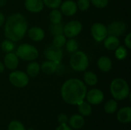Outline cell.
Wrapping results in <instances>:
<instances>
[{
	"label": "cell",
	"mask_w": 131,
	"mask_h": 130,
	"mask_svg": "<svg viewBox=\"0 0 131 130\" xmlns=\"http://www.w3.org/2000/svg\"><path fill=\"white\" fill-rule=\"evenodd\" d=\"M4 32L7 39L14 42L21 41L26 34L28 21L21 13H15L9 15L5 21Z\"/></svg>",
	"instance_id": "cell-2"
},
{
	"label": "cell",
	"mask_w": 131,
	"mask_h": 130,
	"mask_svg": "<svg viewBox=\"0 0 131 130\" xmlns=\"http://www.w3.org/2000/svg\"><path fill=\"white\" fill-rule=\"evenodd\" d=\"M28 130H34V129H28Z\"/></svg>",
	"instance_id": "cell-41"
},
{
	"label": "cell",
	"mask_w": 131,
	"mask_h": 130,
	"mask_svg": "<svg viewBox=\"0 0 131 130\" xmlns=\"http://www.w3.org/2000/svg\"><path fill=\"white\" fill-rule=\"evenodd\" d=\"M41 71V66L36 61L30 62L26 67V74L30 77H36Z\"/></svg>",
	"instance_id": "cell-20"
},
{
	"label": "cell",
	"mask_w": 131,
	"mask_h": 130,
	"mask_svg": "<svg viewBox=\"0 0 131 130\" xmlns=\"http://www.w3.org/2000/svg\"><path fill=\"white\" fill-rule=\"evenodd\" d=\"M76 3L78 5V8L82 11L88 10L90 8V5H91L90 0H78V2Z\"/></svg>",
	"instance_id": "cell-32"
},
{
	"label": "cell",
	"mask_w": 131,
	"mask_h": 130,
	"mask_svg": "<svg viewBox=\"0 0 131 130\" xmlns=\"http://www.w3.org/2000/svg\"><path fill=\"white\" fill-rule=\"evenodd\" d=\"M5 66H4V64H3V63L2 62H1L0 61V74H2L4 70H5Z\"/></svg>",
	"instance_id": "cell-40"
},
{
	"label": "cell",
	"mask_w": 131,
	"mask_h": 130,
	"mask_svg": "<svg viewBox=\"0 0 131 130\" xmlns=\"http://www.w3.org/2000/svg\"><path fill=\"white\" fill-rule=\"evenodd\" d=\"M78 5L74 0H65L60 5V11L65 16H73L78 11Z\"/></svg>",
	"instance_id": "cell-13"
},
{
	"label": "cell",
	"mask_w": 131,
	"mask_h": 130,
	"mask_svg": "<svg viewBox=\"0 0 131 130\" xmlns=\"http://www.w3.org/2000/svg\"><path fill=\"white\" fill-rule=\"evenodd\" d=\"M107 28L108 34L119 38L125 34L127 29V25L122 21H114L110 23L107 26Z\"/></svg>",
	"instance_id": "cell-9"
},
{
	"label": "cell",
	"mask_w": 131,
	"mask_h": 130,
	"mask_svg": "<svg viewBox=\"0 0 131 130\" xmlns=\"http://www.w3.org/2000/svg\"><path fill=\"white\" fill-rule=\"evenodd\" d=\"M1 48L3 51L5 53H9V52H13L15 48V42L9 40V39H5L1 43Z\"/></svg>",
	"instance_id": "cell-28"
},
{
	"label": "cell",
	"mask_w": 131,
	"mask_h": 130,
	"mask_svg": "<svg viewBox=\"0 0 131 130\" xmlns=\"http://www.w3.org/2000/svg\"><path fill=\"white\" fill-rule=\"evenodd\" d=\"M41 66V70L48 75L54 74H58L60 71H63V67L61 64H57L51 61H44Z\"/></svg>",
	"instance_id": "cell-11"
},
{
	"label": "cell",
	"mask_w": 131,
	"mask_h": 130,
	"mask_svg": "<svg viewBox=\"0 0 131 130\" xmlns=\"http://www.w3.org/2000/svg\"><path fill=\"white\" fill-rule=\"evenodd\" d=\"M103 41L104 48L108 51H114L120 45L119 38L114 35L108 34Z\"/></svg>",
	"instance_id": "cell-18"
},
{
	"label": "cell",
	"mask_w": 131,
	"mask_h": 130,
	"mask_svg": "<svg viewBox=\"0 0 131 130\" xmlns=\"http://www.w3.org/2000/svg\"><path fill=\"white\" fill-rule=\"evenodd\" d=\"M44 5L51 9L58 8L62 2V0H42Z\"/></svg>",
	"instance_id": "cell-31"
},
{
	"label": "cell",
	"mask_w": 131,
	"mask_h": 130,
	"mask_svg": "<svg viewBox=\"0 0 131 130\" xmlns=\"http://www.w3.org/2000/svg\"><path fill=\"white\" fill-rule=\"evenodd\" d=\"M67 41V38L64 34H58L54 36L53 41H52V46L58 48H62Z\"/></svg>",
	"instance_id": "cell-26"
},
{
	"label": "cell",
	"mask_w": 131,
	"mask_h": 130,
	"mask_svg": "<svg viewBox=\"0 0 131 130\" xmlns=\"http://www.w3.org/2000/svg\"><path fill=\"white\" fill-rule=\"evenodd\" d=\"M117 118L122 123H128L131 121V107H125L119 110Z\"/></svg>",
	"instance_id": "cell-19"
},
{
	"label": "cell",
	"mask_w": 131,
	"mask_h": 130,
	"mask_svg": "<svg viewBox=\"0 0 131 130\" xmlns=\"http://www.w3.org/2000/svg\"><path fill=\"white\" fill-rule=\"evenodd\" d=\"M85 98L87 99L88 103L93 105L100 104L104 98V93L99 89H91L88 92L87 91Z\"/></svg>",
	"instance_id": "cell-12"
},
{
	"label": "cell",
	"mask_w": 131,
	"mask_h": 130,
	"mask_svg": "<svg viewBox=\"0 0 131 130\" xmlns=\"http://www.w3.org/2000/svg\"><path fill=\"white\" fill-rule=\"evenodd\" d=\"M19 64V58L16 55L15 53L14 52H9L6 53L4 57V66L5 68L10 70H16Z\"/></svg>",
	"instance_id": "cell-14"
},
{
	"label": "cell",
	"mask_w": 131,
	"mask_h": 130,
	"mask_svg": "<svg viewBox=\"0 0 131 130\" xmlns=\"http://www.w3.org/2000/svg\"><path fill=\"white\" fill-rule=\"evenodd\" d=\"M8 80L12 85L17 88H23L29 83V77L21 70H12L8 75Z\"/></svg>",
	"instance_id": "cell-6"
},
{
	"label": "cell",
	"mask_w": 131,
	"mask_h": 130,
	"mask_svg": "<svg viewBox=\"0 0 131 130\" xmlns=\"http://www.w3.org/2000/svg\"><path fill=\"white\" fill-rule=\"evenodd\" d=\"M45 56L48 61L60 64L63 58V51L61 48H55L51 45L46 48L45 51Z\"/></svg>",
	"instance_id": "cell-10"
},
{
	"label": "cell",
	"mask_w": 131,
	"mask_h": 130,
	"mask_svg": "<svg viewBox=\"0 0 131 130\" xmlns=\"http://www.w3.org/2000/svg\"><path fill=\"white\" fill-rule=\"evenodd\" d=\"M87 87L80 79L71 78L61 86V95L63 100L70 105H78L85 99Z\"/></svg>",
	"instance_id": "cell-1"
},
{
	"label": "cell",
	"mask_w": 131,
	"mask_h": 130,
	"mask_svg": "<svg viewBox=\"0 0 131 130\" xmlns=\"http://www.w3.org/2000/svg\"><path fill=\"white\" fill-rule=\"evenodd\" d=\"M69 125L75 129H79L84 126V120L81 115H73L69 120Z\"/></svg>",
	"instance_id": "cell-22"
},
{
	"label": "cell",
	"mask_w": 131,
	"mask_h": 130,
	"mask_svg": "<svg viewBox=\"0 0 131 130\" xmlns=\"http://www.w3.org/2000/svg\"><path fill=\"white\" fill-rule=\"evenodd\" d=\"M110 90L112 97L116 100H125L130 95V87L128 83L121 77L115 78L111 81Z\"/></svg>",
	"instance_id": "cell-3"
},
{
	"label": "cell",
	"mask_w": 131,
	"mask_h": 130,
	"mask_svg": "<svg viewBox=\"0 0 131 130\" xmlns=\"http://www.w3.org/2000/svg\"><path fill=\"white\" fill-rule=\"evenodd\" d=\"M62 13L58 8L51 9L49 13V20L51 24H57L60 23L62 21Z\"/></svg>",
	"instance_id": "cell-24"
},
{
	"label": "cell",
	"mask_w": 131,
	"mask_h": 130,
	"mask_svg": "<svg viewBox=\"0 0 131 130\" xmlns=\"http://www.w3.org/2000/svg\"><path fill=\"white\" fill-rule=\"evenodd\" d=\"M91 3L97 8H104L107 6L109 0H90Z\"/></svg>",
	"instance_id": "cell-34"
},
{
	"label": "cell",
	"mask_w": 131,
	"mask_h": 130,
	"mask_svg": "<svg viewBox=\"0 0 131 130\" xmlns=\"http://www.w3.org/2000/svg\"><path fill=\"white\" fill-rule=\"evenodd\" d=\"M18 57L25 61H33L38 57V49L30 44H20L15 51Z\"/></svg>",
	"instance_id": "cell-5"
},
{
	"label": "cell",
	"mask_w": 131,
	"mask_h": 130,
	"mask_svg": "<svg viewBox=\"0 0 131 130\" xmlns=\"http://www.w3.org/2000/svg\"><path fill=\"white\" fill-rule=\"evenodd\" d=\"M117 110V102L116 100H110L104 105V111L108 114L115 113Z\"/></svg>",
	"instance_id": "cell-29"
},
{
	"label": "cell",
	"mask_w": 131,
	"mask_h": 130,
	"mask_svg": "<svg viewBox=\"0 0 131 130\" xmlns=\"http://www.w3.org/2000/svg\"><path fill=\"white\" fill-rule=\"evenodd\" d=\"M58 122L61 124V123H66L68 121V117L65 114H60L58 117Z\"/></svg>",
	"instance_id": "cell-36"
},
{
	"label": "cell",
	"mask_w": 131,
	"mask_h": 130,
	"mask_svg": "<svg viewBox=\"0 0 131 130\" xmlns=\"http://www.w3.org/2000/svg\"><path fill=\"white\" fill-rule=\"evenodd\" d=\"M82 23L78 20H71L64 25L63 34L66 38H74L77 37L82 31Z\"/></svg>",
	"instance_id": "cell-7"
},
{
	"label": "cell",
	"mask_w": 131,
	"mask_h": 130,
	"mask_svg": "<svg viewBox=\"0 0 131 130\" xmlns=\"http://www.w3.org/2000/svg\"><path fill=\"white\" fill-rule=\"evenodd\" d=\"M97 65L101 71L104 73H108L112 70L113 62L110 57L107 56H101L97 60Z\"/></svg>",
	"instance_id": "cell-17"
},
{
	"label": "cell",
	"mask_w": 131,
	"mask_h": 130,
	"mask_svg": "<svg viewBox=\"0 0 131 130\" xmlns=\"http://www.w3.org/2000/svg\"><path fill=\"white\" fill-rule=\"evenodd\" d=\"M128 54V49L124 45H119L114 50V55L115 57L119 61L124 60Z\"/></svg>",
	"instance_id": "cell-25"
},
{
	"label": "cell",
	"mask_w": 131,
	"mask_h": 130,
	"mask_svg": "<svg viewBox=\"0 0 131 130\" xmlns=\"http://www.w3.org/2000/svg\"><path fill=\"white\" fill-rule=\"evenodd\" d=\"M70 66L77 72L85 71L89 66L88 55L82 51H76L70 57Z\"/></svg>",
	"instance_id": "cell-4"
},
{
	"label": "cell",
	"mask_w": 131,
	"mask_h": 130,
	"mask_svg": "<svg viewBox=\"0 0 131 130\" xmlns=\"http://www.w3.org/2000/svg\"><path fill=\"white\" fill-rule=\"evenodd\" d=\"M28 36V38L33 41H41L45 38V33L44 31V30L38 26H34L30 28L29 29L27 30V33H26Z\"/></svg>",
	"instance_id": "cell-15"
},
{
	"label": "cell",
	"mask_w": 131,
	"mask_h": 130,
	"mask_svg": "<svg viewBox=\"0 0 131 130\" xmlns=\"http://www.w3.org/2000/svg\"><path fill=\"white\" fill-rule=\"evenodd\" d=\"M5 21V17L4 14L0 11V28L4 25Z\"/></svg>",
	"instance_id": "cell-38"
},
{
	"label": "cell",
	"mask_w": 131,
	"mask_h": 130,
	"mask_svg": "<svg viewBox=\"0 0 131 130\" xmlns=\"http://www.w3.org/2000/svg\"><path fill=\"white\" fill-rule=\"evenodd\" d=\"M83 80L85 85H88V86H95L98 82V77L97 74L93 71H90V70L86 71L84 74Z\"/></svg>",
	"instance_id": "cell-21"
},
{
	"label": "cell",
	"mask_w": 131,
	"mask_h": 130,
	"mask_svg": "<svg viewBox=\"0 0 131 130\" xmlns=\"http://www.w3.org/2000/svg\"><path fill=\"white\" fill-rule=\"evenodd\" d=\"M56 130H72V129L68 126L66 123H61L57 129Z\"/></svg>",
	"instance_id": "cell-37"
},
{
	"label": "cell",
	"mask_w": 131,
	"mask_h": 130,
	"mask_svg": "<svg viewBox=\"0 0 131 130\" xmlns=\"http://www.w3.org/2000/svg\"><path fill=\"white\" fill-rule=\"evenodd\" d=\"M64 46H65L67 51L68 53H71V54L78 51V48H79L78 42L76 39H74V38H69L68 40H67Z\"/></svg>",
	"instance_id": "cell-27"
},
{
	"label": "cell",
	"mask_w": 131,
	"mask_h": 130,
	"mask_svg": "<svg viewBox=\"0 0 131 130\" xmlns=\"http://www.w3.org/2000/svg\"><path fill=\"white\" fill-rule=\"evenodd\" d=\"M78 111L81 116H90L92 113V107L91 104L88 102H84V100L81 101L80 103L78 104Z\"/></svg>",
	"instance_id": "cell-23"
},
{
	"label": "cell",
	"mask_w": 131,
	"mask_h": 130,
	"mask_svg": "<svg viewBox=\"0 0 131 130\" xmlns=\"http://www.w3.org/2000/svg\"><path fill=\"white\" fill-rule=\"evenodd\" d=\"M124 44H125V47L130 50L131 48V33H128L125 38H124Z\"/></svg>",
	"instance_id": "cell-35"
},
{
	"label": "cell",
	"mask_w": 131,
	"mask_h": 130,
	"mask_svg": "<svg viewBox=\"0 0 131 130\" xmlns=\"http://www.w3.org/2000/svg\"><path fill=\"white\" fill-rule=\"evenodd\" d=\"M49 30H50L51 34L53 36L61 34L64 32V25H62L61 22L57 23V24H51Z\"/></svg>",
	"instance_id": "cell-30"
},
{
	"label": "cell",
	"mask_w": 131,
	"mask_h": 130,
	"mask_svg": "<svg viewBox=\"0 0 131 130\" xmlns=\"http://www.w3.org/2000/svg\"><path fill=\"white\" fill-rule=\"evenodd\" d=\"M91 33L92 38L97 42L103 41L105 38L108 35L107 26L101 22H96L92 25L91 28Z\"/></svg>",
	"instance_id": "cell-8"
},
{
	"label": "cell",
	"mask_w": 131,
	"mask_h": 130,
	"mask_svg": "<svg viewBox=\"0 0 131 130\" xmlns=\"http://www.w3.org/2000/svg\"><path fill=\"white\" fill-rule=\"evenodd\" d=\"M8 130H26L25 129L24 125L18 121L13 120L12 121L8 127Z\"/></svg>",
	"instance_id": "cell-33"
},
{
	"label": "cell",
	"mask_w": 131,
	"mask_h": 130,
	"mask_svg": "<svg viewBox=\"0 0 131 130\" xmlns=\"http://www.w3.org/2000/svg\"><path fill=\"white\" fill-rule=\"evenodd\" d=\"M7 3V0H0V8L4 7Z\"/></svg>",
	"instance_id": "cell-39"
},
{
	"label": "cell",
	"mask_w": 131,
	"mask_h": 130,
	"mask_svg": "<svg viewBox=\"0 0 131 130\" xmlns=\"http://www.w3.org/2000/svg\"><path fill=\"white\" fill-rule=\"evenodd\" d=\"M25 7L31 13H39L45 7L42 0H25Z\"/></svg>",
	"instance_id": "cell-16"
}]
</instances>
